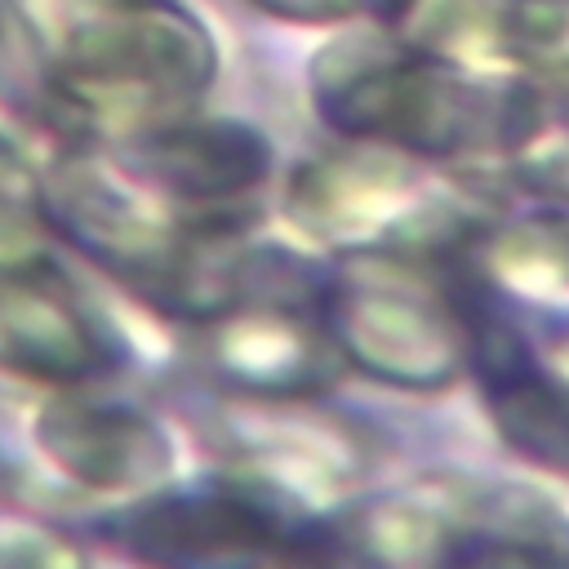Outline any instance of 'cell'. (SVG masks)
<instances>
[{
    "mask_svg": "<svg viewBox=\"0 0 569 569\" xmlns=\"http://www.w3.org/2000/svg\"><path fill=\"white\" fill-rule=\"evenodd\" d=\"M458 253L480 258L485 267H467L453 262L458 271L476 276L480 284H502L511 293L525 298H569V231L551 218H533V222H516L476 240H458Z\"/></svg>",
    "mask_w": 569,
    "mask_h": 569,
    "instance_id": "10",
    "label": "cell"
},
{
    "mask_svg": "<svg viewBox=\"0 0 569 569\" xmlns=\"http://www.w3.org/2000/svg\"><path fill=\"white\" fill-rule=\"evenodd\" d=\"M284 200L307 236L356 249L418 218L405 213L413 200V169L405 151L365 138H347V147L307 160Z\"/></svg>",
    "mask_w": 569,
    "mask_h": 569,
    "instance_id": "6",
    "label": "cell"
},
{
    "mask_svg": "<svg viewBox=\"0 0 569 569\" xmlns=\"http://www.w3.org/2000/svg\"><path fill=\"white\" fill-rule=\"evenodd\" d=\"M249 4H258V9L271 13V18L311 22V27H320V22H342V18H351V13L360 9L356 0H249Z\"/></svg>",
    "mask_w": 569,
    "mask_h": 569,
    "instance_id": "11",
    "label": "cell"
},
{
    "mask_svg": "<svg viewBox=\"0 0 569 569\" xmlns=\"http://www.w3.org/2000/svg\"><path fill=\"white\" fill-rule=\"evenodd\" d=\"M316 316L342 365L400 391H440L467 369V325L453 276L440 284L427 258L405 249H351L320 284Z\"/></svg>",
    "mask_w": 569,
    "mask_h": 569,
    "instance_id": "3",
    "label": "cell"
},
{
    "mask_svg": "<svg viewBox=\"0 0 569 569\" xmlns=\"http://www.w3.org/2000/svg\"><path fill=\"white\" fill-rule=\"evenodd\" d=\"M276 498L280 493L258 480L209 489V493L156 498L124 520V542L142 560H160V565L338 556V529L307 525Z\"/></svg>",
    "mask_w": 569,
    "mask_h": 569,
    "instance_id": "4",
    "label": "cell"
},
{
    "mask_svg": "<svg viewBox=\"0 0 569 569\" xmlns=\"http://www.w3.org/2000/svg\"><path fill=\"white\" fill-rule=\"evenodd\" d=\"M111 365L80 302L36 262H0V369L76 387Z\"/></svg>",
    "mask_w": 569,
    "mask_h": 569,
    "instance_id": "8",
    "label": "cell"
},
{
    "mask_svg": "<svg viewBox=\"0 0 569 569\" xmlns=\"http://www.w3.org/2000/svg\"><path fill=\"white\" fill-rule=\"evenodd\" d=\"M204 360L213 378L236 396H311L338 373V351L311 311H298L280 298H249L213 316Z\"/></svg>",
    "mask_w": 569,
    "mask_h": 569,
    "instance_id": "5",
    "label": "cell"
},
{
    "mask_svg": "<svg viewBox=\"0 0 569 569\" xmlns=\"http://www.w3.org/2000/svg\"><path fill=\"white\" fill-rule=\"evenodd\" d=\"M36 440L58 471L89 489H142L169 471L164 431L124 405L58 396L40 409Z\"/></svg>",
    "mask_w": 569,
    "mask_h": 569,
    "instance_id": "9",
    "label": "cell"
},
{
    "mask_svg": "<svg viewBox=\"0 0 569 569\" xmlns=\"http://www.w3.org/2000/svg\"><path fill=\"white\" fill-rule=\"evenodd\" d=\"M58 102L124 138L178 120L218 71L209 31L173 0H18Z\"/></svg>",
    "mask_w": 569,
    "mask_h": 569,
    "instance_id": "1",
    "label": "cell"
},
{
    "mask_svg": "<svg viewBox=\"0 0 569 569\" xmlns=\"http://www.w3.org/2000/svg\"><path fill=\"white\" fill-rule=\"evenodd\" d=\"M360 9H369L373 18H382L387 27H396L400 18H405V9H409V0H356Z\"/></svg>",
    "mask_w": 569,
    "mask_h": 569,
    "instance_id": "12",
    "label": "cell"
},
{
    "mask_svg": "<svg viewBox=\"0 0 569 569\" xmlns=\"http://www.w3.org/2000/svg\"><path fill=\"white\" fill-rule=\"evenodd\" d=\"M316 111L342 138L396 147L405 156H462L476 147L525 151L542 129L529 80L476 84L462 67L373 44H338L316 62Z\"/></svg>",
    "mask_w": 569,
    "mask_h": 569,
    "instance_id": "2",
    "label": "cell"
},
{
    "mask_svg": "<svg viewBox=\"0 0 569 569\" xmlns=\"http://www.w3.org/2000/svg\"><path fill=\"white\" fill-rule=\"evenodd\" d=\"M133 173L191 213H227L271 173V147L236 120H169L124 138Z\"/></svg>",
    "mask_w": 569,
    "mask_h": 569,
    "instance_id": "7",
    "label": "cell"
}]
</instances>
